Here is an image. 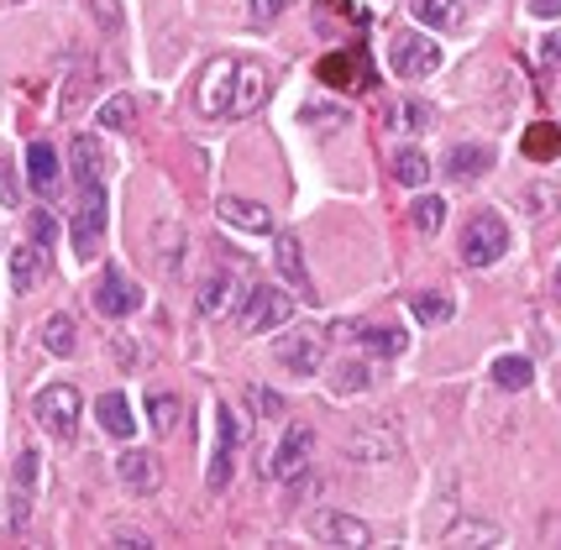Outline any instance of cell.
Masks as SVG:
<instances>
[{"instance_id":"cell-1","label":"cell","mask_w":561,"mask_h":550,"mask_svg":"<svg viewBox=\"0 0 561 550\" xmlns=\"http://www.w3.org/2000/svg\"><path fill=\"white\" fill-rule=\"evenodd\" d=\"M79 414H84V399H79L73 383H48V388H37V399H32V420L53 440H73L79 435Z\"/></svg>"},{"instance_id":"cell-2","label":"cell","mask_w":561,"mask_h":550,"mask_svg":"<svg viewBox=\"0 0 561 550\" xmlns=\"http://www.w3.org/2000/svg\"><path fill=\"white\" fill-rule=\"evenodd\" d=\"M289 320H294V299L284 294V288L252 284L242 294V310H237L242 335H268V331H278V325H289Z\"/></svg>"},{"instance_id":"cell-3","label":"cell","mask_w":561,"mask_h":550,"mask_svg":"<svg viewBox=\"0 0 561 550\" xmlns=\"http://www.w3.org/2000/svg\"><path fill=\"white\" fill-rule=\"evenodd\" d=\"M504 252H510V226H504L499 210L467 216V226H462V263L467 267H493Z\"/></svg>"},{"instance_id":"cell-4","label":"cell","mask_w":561,"mask_h":550,"mask_svg":"<svg viewBox=\"0 0 561 550\" xmlns=\"http://www.w3.org/2000/svg\"><path fill=\"white\" fill-rule=\"evenodd\" d=\"M389 64L399 79H425V73L440 69V48L425 37V32H399L389 43Z\"/></svg>"},{"instance_id":"cell-5","label":"cell","mask_w":561,"mask_h":550,"mask_svg":"<svg viewBox=\"0 0 561 550\" xmlns=\"http://www.w3.org/2000/svg\"><path fill=\"white\" fill-rule=\"evenodd\" d=\"M310 535H316L320 546H346V550L373 546V529L357 514H342V508H320L316 519H310Z\"/></svg>"},{"instance_id":"cell-6","label":"cell","mask_w":561,"mask_h":550,"mask_svg":"<svg viewBox=\"0 0 561 550\" xmlns=\"http://www.w3.org/2000/svg\"><path fill=\"white\" fill-rule=\"evenodd\" d=\"M231 90H237V58H216L199 73V111L205 116H231Z\"/></svg>"},{"instance_id":"cell-7","label":"cell","mask_w":561,"mask_h":550,"mask_svg":"<svg viewBox=\"0 0 561 550\" xmlns=\"http://www.w3.org/2000/svg\"><path fill=\"white\" fill-rule=\"evenodd\" d=\"M310 451H316V431H310V425H289V431H284V440L273 446V467H268V472L278 482H294L305 467H310Z\"/></svg>"},{"instance_id":"cell-8","label":"cell","mask_w":561,"mask_h":550,"mask_svg":"<svg viewBox=\"0 0 561 550\" xmlns=\"http://www.w3.org/2000/svg\"><path fill=\"white\" fill-rule=\"evenodd\" d=\"M273 90V73L263 64H252V58H237V90H231V116H257L263 111V100Z\"/></svg>"},{"instance_id":"cell-9","label":"cell","mask_w":561,"mask_h":550,"mask_svg":"<svg viewBox=\"0 0 561 550\" xmlns=\"http://www.w3.org/2000/svg\"><path fill=\"white\" fill-rule=\"evenodd\" d=\"M216 420H220V446H216V456H210V472H205L210 493H220V488L231 482V467H237V451H242V420H237L231 409H216Z\"/></svg>"},{"instance_id":"cell-10","label":"cell","mask_w":561,"mask_h":550,"mask_svg":"<svg viewBox=\"0 0 561 550\" xmlns=\"http://www.w3.org/2000/svg\"><path fill=\"white\" fill-rule=\"evenodd\" d=\"M137 305H142V288L131 284L126 273H116V267H111V273H100V284H95V310L105 314V320H126V314L137 310Z\"/></svg>"},{"instance_id":"cell-11","label":"cell","mask_w":561,"mask_h":550,"mask_svg":"<svg viewBox=\"0 0 561 550\" xmlns=\"http://www.w3.org/2000/svg\"><path fill=\"white\" fill-rule=\"evenodd\" d=\"M100 231H105V184H84V205H79V216H73V252L90 257Z\"/></svg>"},{"instance_id":"cell-12","label":"cell","mask_w":561,"mask_h":550,"mask_svg":"<svg viewBox=\"0 0 561 550\" xmlns=\"http://www.w3.org/2000/svg\"><path fill=\"white\" fill-rule=\"evenodd\" d=\"M116 478H122V488H131V493H158V482H163V461L152 451H122L116 456Z\"/></svg>"},{"instance_id":"cell-13","label":"cell","mask_w":561,"mask_h":550,"mask_svg":"<svg viewBox=\"0 0 561 550\" xmlns=\"http://www.w3.org/2000/svg\"><path fill=\"white\" fill-rule=\"evenodd\" d=\"M216 210H220V220H226V226H237V231H252V237H268V231H273V210H268V205H257V199L226 194Z\"/></svg>"},{"instance_id":"cell-14","label":"cell","mask_w":561,"mask_h":550,"mask_svg":"<svg viewBox=\"0 0 561 550\" xmlns=\"http://www.w3.org/2000/svg\"><path fill=\"white\" fill-rule=\"evenodd\" d=\"M26 184L43 194H58V184H64V168H58V147L53 142H32L26 147Z\"/></svg>"},{"instance_id":"cell-15","label":"cell","mask_w":561,"mask_h":550,"mask_svg":"<svg viewBox=\"0 0 561 550\" xmlns=\"http://www.w3.org/2000/svg\"><path fill=\"white\" fill-rule=\"evenodd\" d=\"M320 79L336 84V90H373V69H367L357 53H331V58H320Z\"/></svg>"},{"instance_id":"cell-16","label":"cell","mask_w":561,"mask_h":550,"mask_svg":"<svg viewBox=\"0 0 561 550\" xmlns=\"http://www.w3.org/2000/svg\"><path fill=\"white\" fill-rule=\"evenodd\" d=\"M346 456L352 461H393L399 456V435H383V425H363V431H352L346 440Z\"/></svg>"},{"instance_id":"cell-17","label":"cell","mask_w":561,"mask_h":550,"mask_svg":"<svg viewBox=\"0 0 561 550\" xmlns=\"http://www.w3.org/2000/svg\"><path fill=\"white\" fill-rule=\"evenodd\" d=\"M95 420H100V431L116 435V440H131V431H137V420H131V399H126L122 388L100 393V399H95Z\"/></svg>"},{"instance_id":"cell-18","label":"cell","mask_w":561,"mask_h":550,"mask_svg":"<svg viewBox=\"0 0 561 550\" xmlns=\"http://www.w3.org/2000/svg\"><path fill=\"white\" fill-rule=\"evenodd\" d=\"M493 168V147L489 142H457L451 147V158H446V173H451V179H483V173H489Z\"/></svg>"},{"instance_id":"cell-19","label":"cell","mask_w":561,"mask_h":550,"mask_svg":"<svg viewBox=\"0 0 561 550\" xmlns=\"http://www.w3.org/2000/svg\"><path fill=\"white\" fill-rule=\"evenodd\" d=\"M278 362H284V367H289V373H299V378H310V373H316L320 367V341L316 335H284V341H278Z\"/></svg>"},{"instance_id":"cell-20","label":"cell","mask_w":561,"mask_h":550,"mask_svg":"<svg viewBox=\"0 0 561 550\" xmlns=\"http://www.w3.org/2000/svg\"><path fill=\"white\" fill-rule=\"evenodd\" d=\"M231 294H237V273H226V267H220V273H210V278H205V284H199V314H205V320H220V314L231 310Z\"/></svg>"},{"instance_id":"cell-21","label":"cell","mask_w":561,"mask_h":550,"mask_svg":"<svg viewBox=\"0 0 561 550\" xmlns=\"http://www.w3.org/2000/svg\"><path fill=\"white\" fill-rule=\"evenodd\" d=\"M69 163L84 184H100V173H105V147H100L90 131H79V137L69 142Z\"/></svg>"},{"instance_id":"cell-22","label":"cell","mask_w":561,"mask_h":550,"mask_svg":"<svg viewBox=\"0 0 561 550\" xmlns=\"http://www.w3.org/2000/svg\"><path fill=\"white\" fill-rule=\"evenodd\" d=\"M5 263H11V294H32V288L43 284V252L37 247L5 252Z\"/></svg>"},{"instance_id":"cell-23","label":"cell","mask_w":561,"mask_h":550,"mask_svg":"<svg viewBox=\"0 0 561 550\" xmlns=\"http://www.w3.org/2000/svg\"><path fill=\"white\" fill-rule=\"evenodd\" d=\"M273 263H278V273H284L289 284H299V294H305V299H316L310 273H305V252H299V241H294V237H278V247H273Z\"/></svg>"},{"instance_id":"cell-24","label":"cell","mask_w":561,"mask_h":550,"mask_svg":"<svg viewBox=\"0 0 561 550\" xmlns=\"http://www.w3.org/2000/svg\"><path fill=\"white\" fill-rule=\"evenodd\" d=\"M410 11H415L420 26H436V32H451V26L462 22V5L457 0H410Z\"/></svg>"},{"instance_id":"cell-25","label":"cell","mask_w":561,"mask_h":550,"mask_svg":"<svg viewBox=\"0 0 561 550\" xmlns=\"http://www.w3.org/2000/svg\"><path fill=\"white\" fill-rule=\"evenodd\" d=\"M43 346H48L53 357H73V352H79V335H73L69 314H48V320H43Z\"/></svg>"},{"instance_id":"cell-26","label":"cell","mask_w":561,"mask_h":550,"mask_svg":"<svg viewBox=\"0 0 561 550\" xmlns=\"http://www.w3.org/2000/svg\"><path fill=\"white\" fill-rule=\"evenodd\" d=\"M357 341H363L373 357H399L404 352V331H393V325H357Z\"/></svg>"},{"instance_id":"cell-27","label":"cell","mask_w":561,"mask_h":550,"mask_svg":"<svg viewBox=\"0 0 561 550\" xmlns=\"http://www.w3.org/2000/svg\"><path fill=\"white\" fill-rule=\"evenodd\" d=\"M179 414H184V404H179L173 393H152V399H147V425H152L158 435L179 431Z\"/></svg>"},{"instance_id":"cell-28","label":"cell","mask_w":561,"mask_h":550,"mask_svg":"<svg viewBox=\"0 0 561 550\" xmlns=\"http://www.w3.org/2000/svg\"><path fill=\"white\" fill-rule=\"evenodd\" d=\"M440 220H446V199H436V194H420L415 205H410V226H415L420 237H436Z\"/></svg>"},{"instance_id":"cell-29","label":"cell","mask_w":561,"mask_h":550,"mask_svg":"<svg viewBox=\"0 0 561 550\" xmlns=\"http://www.w3.org/2000/svg\"><path fill=\"white\" fill-rule=\"evenodd\" d=\"M451 310H457V305H451L446 294H436V288H425V294H415V299H410V314H415V320H425V325H446V320H451Z\"/></svg>"},{"instance_id":"cell-30","label":"cell","mask_w":561,"mask_h":550,"mask_svg":"<svg viewBox=\"0 0 561 550\" xmlns=\"http://www.w3.org/2000/svg\"><path fill=\"white\" fill-rule=\"evenodd\" d=\"M367 383H373V378H367V362H336V367H331V393H336V399H352V393H363Z\"/></svg>"},{"instance_id":"cell-31","label":"cell","mask_w":561,"mask_h":550,"mask_svg":"<svg viewBox=\"0 0 561 550\" xmlns=\"http://www.w3.org/2000/svg\"><path fill=\"white\" fill-rule=\"evenodd\" d=\"M393 179H399L404 190H420V184L431 179V163H425V152H415V147H404V152L393 158Z\"/></svg>"},{"instance_id":"cell-32","label":"cell","mask_w":561,"mask_h":550,"mask_svg":"<svg viewBox=\"0 0 561 550\" xmlns=\"http://www.w3.org/2000/svg\"><path fill=\"white\" fill-rule=\"evenodd\" d=\"M389 126L393 131H425V126H431V105L399 100V105H389Z\"/></svg>"},{"instance_id":"cell-33","label":"cell","mask_w":561,"mask_h":550,"mask_svg":"<svg viewBox=\"0 0 561 550\" xmlns=\"http://www.w3.org/2000/svg\"><path fill=\"white\" fill-rule=\"evenodd\" d=\"M493 383L510 388V393L530 388V362H525V357H499V362H493Z\"/></svg>"},{"instance_id":"cell-34","label":"cell","mask_w":561,"mask_h":550,"mask_svg":"<svg viewBox=\"0 0 561 550\" xmlns=\"http://www.w3.org/2000/svg\"><path fill=\"white\" fill-rule=\"evenodd\" d=\"M137 116V105H131V95H116V100H105L100 105V116L95 126H111V131H126V121Z\"/></svg>"},{"instance_id":"cell-35","label":"cell","mask_w":561,"mask_h":550,"mask_svg":"<svg viewBox=\"0 0 561 550\" xmlns=\"http://www.w3.org/2000/svg\"><path fill=\"white\" fill-rule=\"evenodd\" d=\"M247 409H252L257 420H278V414H284V399H278L273 388H247Z\"/></svg>"},{"instance_id":"cell-36","label":"cell","mask_w":561,"mask_h":550,"mask_svg":"<svg viewBox=\"0 0 561 550\" xmlns=\"http://www.w3.org/2000/svg\"><path fill=\"white\" fill-rule=\"evenodd\" d=\"M37 478H43V456H37V451H22V456H16V493H26V499H32Z\"/></svg>"},{"instance_id":"cell-37","label":"cell","mask_w":561,"mask_h":550,"mask_svg":"<svg viewBox=\"0 0 561 550\" xmlns=\"http://www.w3.org/2000/svg\"><path fill=\"white\" fill-rule=\"evenodd\" d=\"M557 147H561L557 126H530V137H525V152H530V158H551Z\"/></svg>"},{"instance_id":"cell-38","label":"cell","mask_w":561,"mask_h":550,"mask_svg":"<svg viewBox=\"0 0 561 550\" xmlns=\"http://www.w3.org/2000/svg\"><path fill=\"white\" fill-rule=\"evenodd\" d=\"M53 237H58V216H53V210H32V241H37V247H53Z\"/></svg>"},{"instance_id":"cell-39","label":"cell","mask_w":561,"mask_h":550,"mask_svg":"<svg viewBox=\"0 0 561 550\" xmlns=\"http://www.w3.org/2000/svg\"><path fill=\"white\" fill-rule=\"evenodd\" d=\"M284 11H289V0H252V22H257V26L278 22Z\"/></svg>"},{"instance_id":"cell-40","label":"cell","mask_w":561,"mask_h":550,"mask_svg":"<svg viewBox=\"0 0 561 550\" xmlns=\"http://www.w3.org/2000/svg\"><path fill=\"white\" fill-rule=\"evenodd\" d=\"M16 199H22V184H16V173H11V163H5V168H0V205L11 210Z\"/></svg>"},{"instance_id":"cell-41","label":"cell","mask_w":561,"mask_h":550,"mask_svg":"<svg viewBox=\"0 0 561 550\" xmlns=\"http://www.w3.org/2000/svg\"><path fill=\"white\" fill-rule=\"evenodd\" d=\"M451 540H489V546H499L504 535H499V529H489V525H462V529H451Z\"/></svg>"},{"instance_id":"cell-42","label":"cell","mask_w":561,"mask_h":550,"mask_svg":"<svg viewBox=\"0 0 561 550\" xmlns=\"http://www.w3.org/2000/svg\"><path fill=\"white\" fill-rule=\"evenodd\" d=\"M540 64H546V69H561V26L540 43Z\"/></svg>"},{"instance_id":"cell-43","label":"cell","mask_w":561,"mask_h":550,"mask_svg":"<svg viewBox=\"0 0 561 550\" xmlns=\"http://www.w3.org/2000/svg\"><path fill=\"white\" fill-rule=\"evenodd\" d=\"M530 11H536L540 22H551V16H561V0H530Z\"/></svg>"},{"instance_id":"cell-44","label":"cell","mask_w":561,"mask_h":550,"mask_svg":"<svg viewBox=\"0 0 561 550\" xmlns=\"http://www.w3.org/2000/svg\"><path fill=\"white\" fill-rule=\"evenodd\" d=\"M557 305H561V267H557Z\"/></svg>"}]
</instances>
